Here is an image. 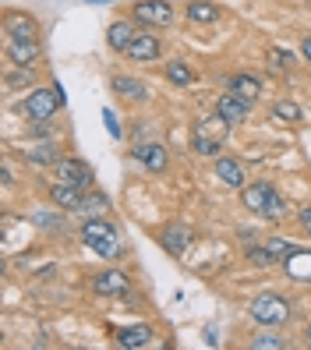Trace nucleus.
Listing matches in <instances>:
<instances>
[{
    "mask_svg": "<svg viewBox=\"0 0 311 350\" xmlns=\"http://www.w3.org/2000/svg\"><path fill=\"white\" fill-rule=\"evenodd\" d=\"M252 319L262 325H283L290 319V304L280 294H258L252 301Z\"/></svg>",
    "mask_w": 311,
    "mask_h": 350,
    "instance_id": "obj_2",
    "label": "nucleus"
},
{
    "mask_svg": "<svg viewBox=\"0 0 311 350\" xmlns=\"http://www.w3.org/2000/svg\"><path fill=\"white\" fill-rule=\"evenodd\" d=\"M191 146H195V152H198V156H219V149H223V138H216V135H205V131H198Z\"/></svg>",
    "mask_w": 311,
    "mask_h": 350,
    "instance_id": "obj_23",
    "label": "nucleus"
},
{
    "mask_svg": "<svg viewBox=\"0 0 311 350\" xmlns=\"http://www.w3.org/2000/svg\"><path fill=\"white\" fill-rule=\"evenodd\" d=\"M57 170H60V180H71L78 188H92V167L85 159H60Z\"/></svg>",
    "mask_w": 311,
    "mask_h": 350,
    "instance_id": "obj_6",
    "label": "nucleus"
},
{
    "mask_svg": "<svg viewBox=\"0 0 311 350\" xmlns=\"http://www.w3.org/2000/svg\"><path fill=\"white\" fill-rule=\"evenodd\" d=\"M113 92H117V96H124V99H141V96H145V85H141L138 78L117 75V78H113Z\"/></svg>",
    "mask_w": 311,
    "mask_h": 350,
    "instance_id": "obj_21",
    "label": "nucleus"
},
{
    "mask_svg": "<svg viewBox=\"0 0 311 350\" xmlns=\"http://www.w3.org/2000/svg\"><path fill=\"white\" fill-rule=\"evenodd\" d=\"M103 124L110 128V135H113V138H120V124H117V117H113V110H103Z\"/></svg>",
    "mask_w": 311,
    "mask_h": 350,
    "instance_id": "obj_28",
    "label": "nucleus"
},
{
    "mask_svg": "<svg viewBox=\"0 0 311 350\" xmlns=\"http://www.w3.org/2000/svg\"><path fill=\"white\" fill-rule=\"evenodd\" d=\"M57 107H60L57 92H50V89H36V92L22 103V113H25L29 120H36V124H46V120H53Z\"/></svg>",
    "mask_w": 311,
    "mask_h": 350,
    "instance_id": "obj_3",
    "label": "nucleus"
},
{
    "mask_svg": "<svg viewBox=\"0 0 311 350\" xmlns=\"http://www.w3.org/2000/svg\"><path fill=\"white\" fill-rule=\"evenodd\" d=\"M308 343H311V325H308Z\"/></svg>",
    "mask_w": 311,
    "mask_h": 350,
    "instance_id": "obj_33",
    "label": "nucleus"
},
{
    "mask_svg": "<svg viewBox=\"0 0 311 350\" xmlns=\"http://www.w3.org/2000/svg\"><path fill=\"white\" fill-rule=\"evenodd\" d=\"M159 53H163L159 39H156V36H145V32H141V36H135V43L128 46V57H131V60H141V64L156 60Z\"/></svg>",
    "mask_w": 311,
    "mask_h": 350,
    "instance_id": "obj_14",
    "label": "nucleus"
},
{
    "mask_svg": "<svg viewBox=\"0 0 311 350\" xmlns=\"http://www.w3.org/2000/svg\"><path fill=\"white\" fill-rule=\"evenodd\" d=\"M4 32H8V39H39L36 18H29V14H14V11L4 18Z\"/></svg>",
    "mask_w": 311,
    "mask_h": 350,
    "instance_id": "obj_13",
    "label": "nucleus"
},
{
    "mask_svg": "<svg viewBox=\"0 0 311 350\" xmlns=\"http://www.w3.org/2000/svg\"><path fill=\"white\" fill-rule=\"evenodd\" d=\"M81 241H85L89 248H92L96 255H103V258L124 255V252H120V237H117V230H113L110 219H99V216L85 219V223H81Z\"/></svg>",
    "mask_w": 311,
    "mask_h": 350,
    "instance_id": "obj_1",
    "label": "nucleus"
},
{
    "mask_svg": "<svg viewBox=\"0 0 311 350\" xmlns=\"http://www.w3.org/2000/svg\"><path fill=\"white\" fill-rule=\"evenodd\" d=\"M117 343L124 347V350H138V347H149V340H152V329L149 325H128V329H117Z\"/></svg>",
    "mask_w": 311,
    "mask_h": 350,
    "instance_id": "obj_16",
    "label": "nucleus"
},
{
    "mask_svg": "<svg viewBox=\"0 0 311 350\" xmlns=\"http://www.w3.org/2000/svg\"><path fill=\"white\" fill-rule=\"evenodd\" d=\"M216 177L226 184V188H244V167L230 156H219L216 159Z\"/></svg>",
    "mask_w": 311,
    "mask_h": 350,
    "instance_id": "obj_17",
    "label": "nucleus"
},
{
    "mask_svg": "<svg viewBox=\"0 0 311 350\" xmlns=\"http://www.w3.org/2000/svg\"><path fill=\"white\" fill-rule=\"evenodd\" d=\"M135 36H138V25H131L128 18H120V22H113L107 29V43L113 53H128V46L135 43Z\"/></svg>",
    "mask_w": 311,
    "mask_h": 350,
    "instance_id": "obj_8",
    "label": "nucleus"
},
{
    "mask_svg": "<svg viewBox=\"0 0 311 350\" xmlns=\"http://www.w3.org/2000/svg\"><path fill=\"white\" fill-rule=\"evenodd\" d=\"M273 184H265V180H258V184H252V188H244V205L252 213H258V216H265V205H269V198H273Z\"/></svg>",
    "mask_w": 311,
    "mask_h": 350,
    "instance_id": "obj_18",
    "label": "nucleus"
},
{
    "mask_svg": "<svg viewBox=\"0 0 311 350\" xmlns=\"http://www.w3.org/2000/svg\"><path fill=\"white\" fill-rule=\"evenodd\" d=\"M50 195H53V202L60 205V209H81V205H85V188H78V184H71V180H57Z\"/></svg>",
    "mask_w": 311,
    "mask_h": 350,
    "instance_id": "obj_9",
    "label": "nucleus"
},
{
    "mask_svg": "<svg viewBox=\"0 0 311 350\" xmlns=\"http://www.w3.org/2000/svg\"><path fill=\"white\" fill-rule=\"evenodd\" d=\"M283 209H286V202L273 191V198H269V205H265V216H269V219H280V216H283Z\"/></svg>",
    "mask_w": 311,
    "mask_h": 350,
    "instance_id": "obj_26",
    "label": "nucleus"
},
{
    "mask_svg": "<svg viewBox=\"0 0 311 350\" xmlns=\"http://www.w3.org/2000/svg\"><path fill=\"white\" fill-rule=\"evenodd\" d=\"M247 110H252V103H244V99H237V96H219V103H216V113L223 117V120H230V124H244L247 120Z\"/></svg>",
    "mask_w": 311,
    "mask_h": 350,
    "instance_id": "obj_11",
    "label": "nucleus"
},
{
    "mask_svg": "<svg viewBox=\"0 0 311 350\" xmlns=\"http://www.w3.org/2000/svg\"><path fill=\"white\" fill-rule=\"evenodd\" d=\"M135 18L141 25L167 29L174 22V8H170V0H141V4H135Z\"/></svg>",
    "mask_w": 311,
    "mask_h": 350,
    "instance_id": "obj_4",
    "label": "nucleus"
},
{
    "mask_svg": "<svg viewBox=\"0 0 311 350\" xmlns=\"http://www.w3.org/2000/svg\"><path fill=\"white\" fill-rule=\"evenodd\" d=\"M89 4H103V0H89Z\"/></svg>",
    "mask_w": 311,
    "mask_h": 350,
    "instance_id": "obj_34",
    "label": "nucleus"
},
{
    "mask_svg": "<svg viewBox=\"0 0 311 350\" xmlns=\"http://www.w3.org/2000/svg\"><path fill=\"white\" fill-rule=\"evenodd\" d=\"M32 81V75L25 71V75H8V85H29Z\"/></svg>",
    "mask_w": 311,
    "mask_h": 350,
    "instance_id": "obj_30",
    "label": "nucleus"
},
{
    "mask_svg": "<svg viewBox=\"0 0 311 350\" xmlns=\"http://www.w3.org/2000/svg\"><path fill=\"white\" fill-rule=\"evenodd\" d=\"M167 81H174L177 89H188L195 81V71L188 64H180V60H174V64H167Z\"/></svg>",
    "mask_w": 311,
    "mask_h": 350,
    "instance_id": "obj_22",
    "label": "nucleus"
},
{
    "mask_svg": "<svg viewBox=\"0 0 311 350\" xmlns=\"http://www.w3.org/2000/svg\"><path fill=\"white\" fill-rule=\"evenodd\" d=\"M191 244V226L188 223H170L167 230H163V248H167L174 258H180L184 252H188Z\"/></svg>",
    "mask_w": 311,
    "mask_h": 350,
    "instance_id": "obj_7",
    "label": "nucleus"
},
{
    "mask_svg": "<svg viewBox=\"0 0 311 350\" xmlns=\"http://www.w3.org/2000/svg\"><path fill=\"white\" fill-rule=\"evenodd\" d=\"M92 286H96L103 297H120V294H128V276L117 273V269H110V273H99Z\"/></svg>",
    "mask_w": 311,
    "mask_h": 350,
    "instance_id": "obj_15",
    "label": "nucleus"
},
{
    "mask_svg": "<svg viewBox=\"0 0 311 350\" xmlns=\"http://www.w3.org/2000/svg\"><path fill=\"white\" fill-rule=\"evenodd\" d=\"M283 347H286V340L273 336V333H262V336L252 340V350H283Z\"/></svg>",
    "mask_w": 311,
    "mask_h": 350,
    "instance_id": "obj_25",
    "label": "nucleus"
},
{
    "mask_svg": "<svg viewBox=\"0 0 311 350\" xmlns=\"http://www.w3.org/2000/svg\"><path fill=\"white\" fill-rule=\"evenodd\" d=\"M269 252H273V258H283V255H294V248H290V244H283V241H273V244H269Z\"/></svg>",
    "mask_w": 311,
    "mask_h": 350,
    "instance_id": "obj_29",
    "label": "nucleus"
},
{
    "mask_svg": "<svg viewBox=\"0 0 311 350\" xmlns=\"http://www.w3.org/2000/svg\"><path fill=\"white\" fill-rule=\"evenodd\" d=\"M226 92L237 96V99H244V103H255V99L262 96V81H258L255 75H234L230 81H226Z\"/></svg>",
    "mask_w": 311,
    "mask_h": 350,
    "instance_id": "obj_10",
    "label": "nucleus"
},
{
    "mask_svg": "<svg viewBox=\"0 0 311 350\" xmlns=\"http://www.w3.org/2000/svg\"><path fill=\"white\" fill-rule=\"evenodd\" d=\"M8 57L11 64H36L39 60V39H8Z\"/></svg>",
    "mask_w": 311,
    "mask_h": 350,
    "instance_id": "obj_12",
    "label": "nucleus"
},
{
    "mask_svg": "<svg viewBox=\"0 0 311 350\" xmlns=\"http://www.w3.org/2000/svg\"><path fill=\"white\" fill-rule=\"evenodd\" d=\"M301 223H304V226H308V230H311V205H308V209L301 213Z\"/></svg>",
    "mask_w": 311,
    "mask_h": 350,
    "instance_id": "obj_32",
    "label": "nucleus"
},
{
    "mask_svg": "<svg viewBox=\"0 0 311 350\" xmlns=\"http://www.w3.org/2000/svg\"><path fill=\"white\" fill-rule=\"evenodd\" d=\"M219 18H223V11L216 4H209V0H191L188 4V22H195V25H216Z\"/></svg>",
    "mask_w": 311,
    "mask_h": 350,
    "instance_id": "obj_19",
    "label": "nucleus"
},
{
    "mask_svg": "<svg viewBox=\"0 0 311 350\" xmlns=\"http://www.w3.org/2000/svg\"><path fill=\"white\" fill-rule=\"evenodd\" d=\"M273 113H276V120H286V124H297V120H301V107H297V103H276Z\"/></svg>",
    "mask_w": 311,
    "mask_h": 350,
    "instance_id": "obj_24",
    "label": "nucleus"
},
{
    "mask_svg": "<svg viewBox=\"0 0 311 350\" xmlns=\"http://www.w3.org/2000/svg\"><path fill=\"white\" fill-rule=\"evenodd\" d=\"M25 159L32 163V167H53V163H60V152L53 142H46V146H39V149H29Z\"/></svg>",
    "mask_w": 311,
    "mask_h": 350,
    "instance_id": "obj_20",
    "label": "nucleus"
},
{
    "mask_svg": "<svg viewBox=\"0 0 311 350\" xmlns=\"http://www.w3.org/2000/svg\"><path fill=\"white\" fill-rule=\"evenodd\" d=\"M301 53L308 57V64H311V36H308V39H304V43H301Z\"/></svg>",
    "mask_w": 311,
    "mask_h": 350,
    "instance_id": "obj_31",
    "label": "nucleus"
},
{
    "mask_svg": "<svg viewBox=\"0 0 311 350\" xmlns=\"http://www.w3.org/2000/svg\"><path fill=\"white\" fill-rule=\"evenodd\" d=\"M135 159L149 174H163V170H167V163H170L167 149H163L159 142H141V146H135Z\"/></svg>",
    "mask_w": 311,
    "mask_h": 350,
    "instance_id": "obj_5",
    "label": "nucleus"
},
{
    "mask_svg": "<svg viewBox=\"0 0 311 350\" xmlns=\"http://www.w3.org/2000/svg\"><path fill=\"white\" fill-rule=\"evenodd\" d=\"M247 258H252L255 265H269V262H273V252H269V248H252Z\"/></svg>",
    "mask_w": 311,
    "mask_h": 350,
    "instance_id": "obj_27",
    "label": "nucleus"
}]
</instances>
